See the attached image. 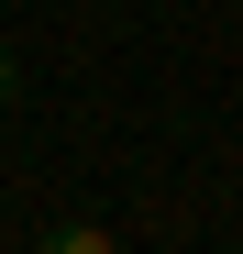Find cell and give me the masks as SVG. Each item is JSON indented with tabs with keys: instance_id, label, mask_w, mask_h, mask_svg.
<instances>
[{
	"instance_id": "cell-2",
	"label": "cell",
	"mask_w": 243,
	"mask_h": 254,
	"mask_svg": "<svg viewBox=\"0 0 243 254\" xmlns=\"http://www.w3.org/2000/svg\"><path fill=\"white\" fill-rule=\"evenodd\" d=\"M22 100V66H11V45H0V111H11Z\"/></svg>"
},
{
	"instance_id": "cell-1",
	"label": "cell",
	"mask_w": 243,
	"mask_h": 254,
	"mask_svg": "<svg viewBox=\"0 0 243 254\" xmlns=\"http://www.w3.org/2000/svg\"><path fill=\"white\" fill-rule=\"evenodd\" d=\"M33 254H122L100 221H56V232H33Z\"/></svg>"
}]
</instances>
